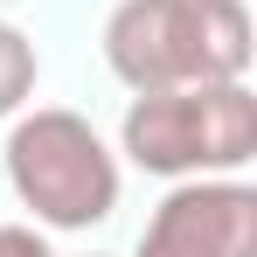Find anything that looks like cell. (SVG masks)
Listing matches in <instances>:
<instances>
[{"mask_svg":"<svg viewBox=\"0 0 257 257\" xmlns=\"http://www.w3.org/2000/svg\"><path fill=\"white\" fill-rule=\"evenodd\" d=\"M35 77H42V63H35V42H28L14 21H0V118L28 111V97H35Z\"/></svg>","mask_w":257,"mask_h":257,"instance_id":"5","label":"cell"},{"mask_svg":"<svg viewBox=\"0 0 257 257\" xmlns=\"http://www.w3.org/2000/svg\"><path fill=\"white\" fill-rule=\"evenodd\" d=\"M132 167L167 174V181H202V174H236L257 160V97L250 84H181V90H139L125 104Z\"/></svg>","mask_w":257,"mask_h":257,"instance_id":"3","label":"cell"},{"mask_svg":"<svg viewBox=\"0 0 257 257\" xmlns=\"http://www.w3.org/2000/svg\"><path fill=\"white\" fill-rule=\"evenodd\" d=\"M132 257H257V188L229 174L174 181Z\"/></svg>","mask_w":257,"mask_h":257,"instance_id":"4","label":"cell"},{"mask_svg":"<svg viewBox=\"0 0 257 257\" xmlns=\"http://www.w3.org/2000/svg\"><path fill=\"white\" fill-rule=\"evenodd\" d=\"M250 14L243 0H118L104 21L111 77L139 90L236 84L250 77Z\"/></svg>","mask_w":257,"mask_h":257,"instance_id":"1","label":"cell"},{"mask_svg":"<svg viewBox=\"0 0 257 257\" xmlns=\"http://www.w3.org/2000/svg\"><path fill=\"white\" fill-rule=\"evenodd\" d=\"M0 257H56L35 222H0Z\"/></svg>","mask_w":257,"mask_h":257,"instance_id":"6","label":"cell"},{"mask_svg":"<svg viewBox=\"0 0 257 257\" xmlns=\"http://www.w3.org/2000/svg\"><path fill=\"white\" fill-rule=\"evenodd\" d=\"M7 188L35 215V229H90L118 209V153L84 111L35 104L7 132Z\"/></svg>","mask_w":257,"mask_h":257,"instance_id":"2","label":"cell"}]
</instances>
